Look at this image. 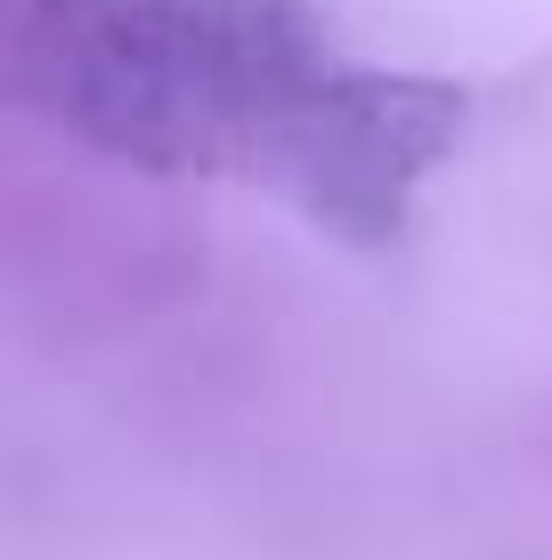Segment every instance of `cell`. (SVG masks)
<instances>
[]
</instances>
